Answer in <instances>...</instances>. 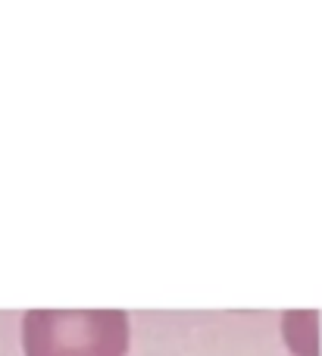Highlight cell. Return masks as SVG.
<instances>
[{"label": "cell", "mask_w": 322, "mask_h": 356, "mask_svg": "<svg viewBox=\"0 0 322 356\" xmlns=\"http://www.w3.org/2000/svg\"><path fill=\"white\" fill-rule=\"evenodd\" d=\"M122 309H29L22 319L25 356H129Z\"/></svg>", "instance_id": "obj_1"}]
</instances>
